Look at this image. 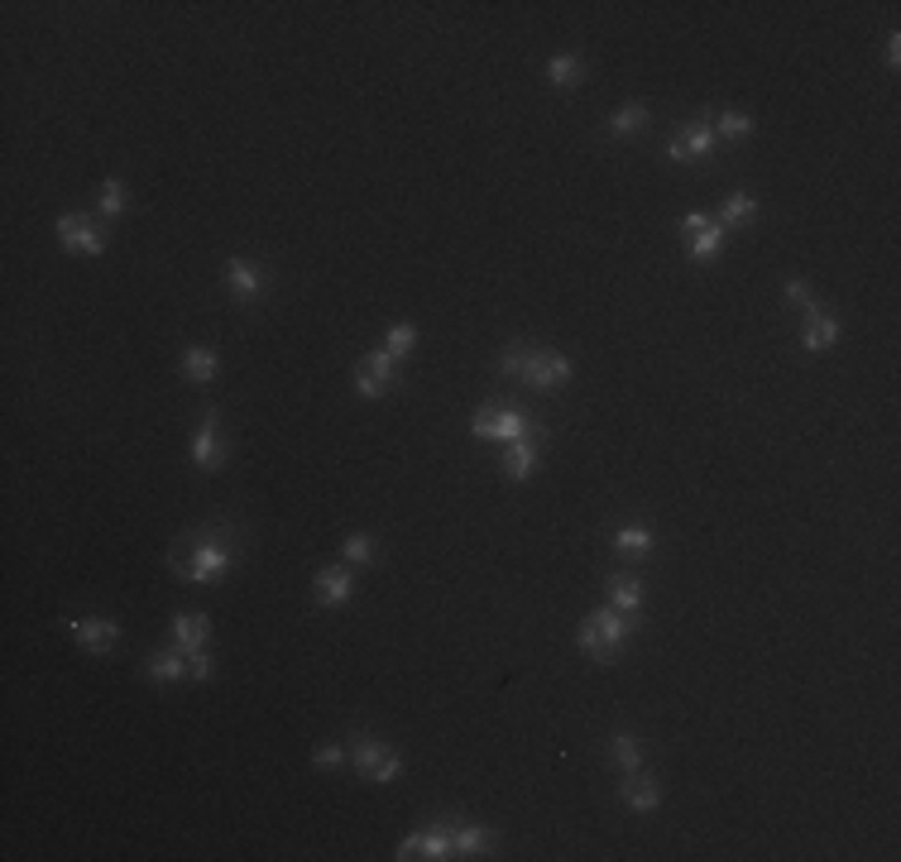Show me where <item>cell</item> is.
<instances>
[{"instance_id":"cell-1","label":"cell","mask_w":901,"mask_h":862,"mask_svg":"<svg viewBox=\"0 0 901 862\" xmlns=\"http://www.w3.org/2000/svg\"><path fill=\"white\" fill-rule=\"evenodd\" d=\"M241 551H245V527L231 523V517H211V523L188 527L168 547V570L182 585H211V580H225L241 566Z\"/></svg>"},{"instance_id":"cell-2","label":"cell","mask_w":901,"mask_h":862,"mask_svg":"<svg viewBox=\"0 0 901 862\" xmlns=\"http://www.w3.org/2000/svg\"><path fill=\"white\" fill-rule=\"evenodd\" d=\"M629 638H633V618L619 614L614 604L590 608V614L580 618V628H576V647H580V652H586L590 661H600V667H609V661L624 652Z\"/></svg>"},{"instance_id":"cell-3","label":"cell","mask_w":901,"mask_h":862,"mask_svg":"<svg viewBox=\"0 0 901 862\" xmlns=\"http://www.w3.org/2000/svg\"><path fill=\"white\" fill-rule=\"evenodd\" d=\"M351 766L360 781H369V786H393V781L403 776V752L389 748V738L355 728L351 734Z\"/></svg>"},{"instance_id":"cell-4","label":"cell","mask_w":901,"mask_h":862,"mask_svg":"<svg viewBox=\"0 0 901 862\" xmlns=\"http://www.w3.org/2000/svg\"><path fill=\"white\" fill-rule=\"evenodd\" d=\"M547 422L537 413H523L513 403H485L480 413L470 417V436L475 441H494V446H509V441H523L527 432H542Z\"/></svg>"},{"instance_id":"cell-5","label":"cell","mask_w":901,"mask_h":862,"mask_svg":"<svg viewBox=\"0 0 901 862\" xmlns=\"http://www.w3.org/2000/svg\"><path fill=\"white\" fill-rule=\"evenodd\" d=\"M225 456H231V446H225V417H221V403H207L202 417H197L192 427V441H188V460L202 474H216L225 466Z\"/></svg>"},{"instance_id":"cell-6","label":"cell","mask_w":901,"mask_h":862,"mask_svg":"<svg viewBox=\"0 0 901 862\" xmlns=\"http://www.w3.org/2000/svg\"><path fill=\"white\" fill-rule=\"evenodd\" d=\"M221 283H225V293H231L235 307H255V302L269 298L274 273H269V264H259V259L231 255L221 264Z\"/></svg>"},{"instance_id":"cell-7","label":"cell","mask_w":901,"mask_h":862,"mask_svg":"<svg viewBox=\"0 0 901 862\" xmlns=\"http://www.w3.org/2000/svg\"><path fill=\"white\" fill-rule=\"evenodd\" d=\"M571 379H576V360H571V355L552 350V345H537L533 360H527V369H523V379H519V389L552 393V389H561V383H571Z\"/></svg>"},{"instance_id":"cell-8","label":"cell","mask_w":901,"mask_h":862,"mask_svg":"<svg viewBox=\"0 0 901 862\" xmlns=\"http://www.w3.org/2000/svg\"><path fill=\"white\" fill-rule=\"evenodd\" d=\"M63 632L91 657H111L121 647V623L105 614H73V618H63Z\"/></svg>"},{"instance_id":"cell-9","label":"cell","mask_w":901,"mask_h":862,"mask_svg":"<svg viewBox=\"0 0 901 862\" xmlns=\"http://www.w3.org/2000/svg\"><path fill=\"white\" fill-rule=\"evenodd\" d=\"M111 245V231L97 225L87 211H63L58 216V249L63 255H105Z\"/></svg>"},{"instance_id":"cell-10","label":"cell","mask_w":901,"mask_h":862,"mask_svg":"<svg viewBox=\"0 0 901 862\" xmlns=\"http://www.w3.org/2000/svg\"><path fill=\"white\" fill-rule=\"evenodd\" d=\"M714 149H720V139H714L710 111H700L686 125H676V135L667 139V158H671V164H700V158H710Z\"/></svg>"},{"instance_id":"cell-11","label":"cell","mask_w":901,"mask_h":862,"mask_svg":"<svg viewBox=\"0 0 901 862\" xmlns=\"http://www.w3.org/2000/svg\"><path fill=\"white\" fill-rule=\"evenodd\" d=\"M393 858H422V862H446L451 858V815H436V819H427L422 829H413L408 839L399 843V853Z\"/></svg>"},{"instance_id":"cell-12","label":"cell","mask_w":901,"mask_h":862,"mask_svg":"<svg viewBox=\"0 0 901 862\" xmlns=\"http://www.w3.org/2000/svg\"><path fill=\"white\" fill-rule=\"evenodd\" d=\"M542 446H547V427H542V432H527L523 441H509V446H503V460H499L503 480H509V484H527V480H533V474L542 470Z\"/></svg>"},{"instance_id":"cell-13","label":"cell","mask_w":901,"mask_h":862,"mask_svg":"<svg viewBox=\"0 0 901 862\" xmlns=\"http://www.w3.org/2000/svg\"><path fill=\"white\" fill-rule=\"evenodd\" d=\"M604 752H609V766H614L619 776H624V772H638V766H647V738H643L633 724H614V728H609Z\"/></svg>"},{"instance_id":"cell-14","label":"cell","mask_w":901,"mask_h":862,"mask_svg":"<svg viewBox=\"0 0 901 862\" xmlns=\"http://www.w3.org/2000/svg\"><path fill=\"white\" fill-rule=\"evenodd\" d=\"M312 600L322 608H346L355 600V570L346 561H331L312 575Z\"/></svg>"},{"instance_id":"cell-15","label":"cell","mask_w":901,"mask_h":862,"mask_svg":"<svg viewBox=\"0 0 901 862\" xmlns=\"http://www.w3.org/2000/svg\"><path fill=\"white\" fill-rule=\"evenodd\" d=\"M604 594H609V604H614L619 614L638 618L643 604H647V580H643V570H604Z\"/></svg>"},{"instance_id":"cell-16","label":"cell","mask_w":901,"mask_h":862,"mask_svg":"<svg viewBox=\"0 0 901 862\" xmlns=\"http://www.w3.org/2000/svg\"><path fill=\"white\" fill-rule=\"evenodd\" d=\"M168 642H178L188 657L211 647V614H202V608H174V618H168Z\"/></svg>"},{"instance_id":"cell-17","label":"cell","mask_w":901,"mask_h":862,"mask_svg":"<svg viewBox=\"0 0 901 862\" xmlns=\"http://www.w3.org/2000/svg\"><path fill=\"white\" fill-rule=\"evenodd\" d=\"M619 801H624L633 815H657V805H661L657 776L647 772V766H638V772H624V776H619Z\"/></svg>"},{"instance_id":"cell-18","label":"cell","mask_w":901,"mask_h":862,"mask_svg":"<svg viewBox=\"0 0 901 862\" xmlns=\"http://www.w3.org/2000/svg\"><path fill=\"white\" fill-rule=\"evenodd\" d=\"M494 843H499V833L489 825H475V819L451 815V858H485Z\"/></svg>"},{"instance_id":"cell-19","label":"cell","mask_w":901,"mask_h":862,"mask_svg":"<svg viewBox=\"0 0 901 862\" xmlns=\"http://www.w3.org/2000/svg\"><path fill=\"white\" fill-rule=\"evenodd\" d=\"M178 374L188 379L192 389H207V383L221 374V350H216V345H182Z\"/></svg>"},{"instance_id":"cell-20","label":"cell","mask_w":901,"mask_h":862,"mask_svg":"<svg viewBox=\"0 0 901 862\" xmlns=\"http://www.w3.org/2000/svg\"><path fill=\"white\" fill-rule=\"evenodd\" d=\"M647 125H653V105H647V101H629V105H619V111L604 121L600 139H604V144H619V139L643 135Z\"/></svg>"},{"instance_id":"cell-21","label":"cell","mask_w":901,"mask_h":862,"mask_svg":"<svg viewBox=\"0 0 901 862\" xmlns=\"http://www.w3.org/2000/svg\"><path fill=\"white\" fill-rule=\"evenodd\" d=\"M140 675H149V681L158 685H174V681H188V652H182L178 642H168V647H154L149 657H144V667Z\"/></svg>"},{"instance_id":"cell-22","label":"cell","mask_w":901,"mask_h":862,"mask_svg":"<svg viewBox=\"0 0 901 862\" xmlns=\"http://www.w3.org/2000/svg\"><path fill=\"white\" fill-rule=\"evenodd\" d=\"M844 340V322L834 307H820L815 316H805L801 326V350H830V345Z\"/></svg>"},{"instance_id":"cell-23","label":"cell","mask_w":901,"mask_h":862,"mask_svg":"<svg viewBox=\"0 0 901 862\" xmlns=\"http://www.w3.org/2000/svg\"><path fill=\"white\" fill-rule=\"evenodd\" d=\"M710 125H714V139H720V144H744V139L758 135V121H753L748 111H734V105L710 111Z\"/></svg>"},{"instance_id":"cell-24","label":"cell","mask_w":901,"mask_h":862,"mask_svg":"<svg viewBox=\"0 0 901 862\" xmlns=\"http://www.w3.org/2000/svg\"><path fill=\"white\" fill-rule=\"evenodd\" d=\"M758 211H763V202H758V197H753L748 188H734V192H728L724 202H720V216H714V221H720L724 231L734 235V231H744L748 221H758Z\"/></svg>"},{"instance_id":"cell-25","label":"cell","mask_w":901,"mask_h":862,"mask_svg":"<svg viewBox=\"0 0 901 862\" xmlns=\"http://www.w3.org/2000/svg\"><path fill=\"white\" fill-rule=\"evenodd\" d=\"M542 340H533V336H513L503 350L494 355V369H499V379H509V383H519L523 379V369H527V360H533V350H537Z\"/></svg>"},{"instance_id":"cell-26","label":"cell","mask_w":901,"mask_h":862,"mask_svg":"<svg viewBox=\"0 0 901 862\" xmlns=\"http://www.w3.org/2000/svg\"><path fill=\"white\" fill-rule=\"evenodd\" d=\"M547 77H552V87L561 91V97H571V91L586 82V58H580V53H571V48L556 53V58L547 63Z\"/></svg>"},{"instance_id":"cell-27","label":"cell","mask_w":901,"mask_h":862,"mask_svg":"<svg viewBox=\"0 0 901 862\" xmlns=\"http://www.w3.org/2000/svg\"><path fill=\"white\" fill-rule=\"evenodd\" d=\"M609 547H614V556H624V561H647V556H653V527H643V523L619 527V533L609 537Z\"/></svg>"},{"instance_id":"cell-28","label":"cell","mask_w":901,"mask_h":862,"mask_svg":"<svg viewBox=\"0 0 901 862\" xmlns=\"http://www.w3.org/2000/svg\"><path fill=\"white\" fill-rule=\"evenodd\" d=\"M724 249H728V231H724L720 221H710L705 231H700V235H691V240H686V259L705 264V259H720Z\"/></svg>"},{"instance_id":"cell-29","label":"cell","mask_w":901,"mask_h":862,"mask_svg":"<svg viewBox=\"0 0 901 862\" xmlns=\"http://www.w3.org/2000/svg\"><path fill=\"white\" fill-rule=\"evenodd\" d=\"M360 369H365V374H375V379H383L389 389H399V379H403V360L393 350H383V345H369V350L360 355Z\"/></svg>"},{"instance_id":"cell-30","label":"cell","mask_w":901,"mask_h":862,"mask_svg":"<svg viewBox=\"0 0 901 862\" xmlns=\"http://www.w3.org/2000/svg\"><path fill=\"white\" fill-rule=\"evenodd\" d=\"M336 556L346 566H375L379 561V541L369 533H346V537H341V547H336Z\"/></svg>"},{"instance_id":"cell-31","label":"cell","mask_w":901,"mask_h":862,"mask_svg":"<svg viewBox=\"0 0 901 862\" xmlns=\"http://www.w3.org/2000/svg\"><path fill=\"white\" fill-rule=\"evenodd\" d=\"M125 206H130V188H125V178H105L101 188H97V216L115 221V216H125Z\"/></svg>"},{"instance_id":"cell-32","label":"cell","mask_w":901,"mask_h":862,"mask_svg":"<svg viewBox=\"0 0 901 862\" xmlns=\"http://www.w3.org/2000/svg\"><path fill=\"white\" fill-rule=\"evenodd\" d=\"M383 350H393V355H399V360H408V355L418 350V326H413V322L389 326V331H383Z\"/></svg>"},{"instance_id":"cell-33","label":"cell","mask_w":901,"mask_h":862,"mask_svg":"<svg viewBox=\"0 0 901 862\" xmlns=\"http://www.w3.org/2000/svg\"><path fill=\"white\" fill-rule=\"evenodd\" d=\"M781 293H787V302H791V307H797L801 316H815L820 307H825V302H815V293L805 288V278H787V283H781Z\"/></svg>"},{"instance_id":"cell-34","label":"cell","mask_w":901,"mask_h":862,"mask_svg":"<svg viewBox=\"0 0 901 862\" xmlns=\"http://www.w3.org/2000/svg\"><path fill=\"white\" fill-rule=\"evenodd\" d=\"M312 766H316V772H336V766H346V748H341V742H316V748H312Z\"/></svg>"},{"instance_id":"cell-35","label":"cell","mask_w":901,"mask_h":862,"mask_svg":"<svg viewBox=\"0 0 901 862\" xmlns=\"http://www.w3.org/2000/svg\"><path fill=\"white\" fill-rule=\"evenodd\" d=\"M211 671H216V657H211V647H202V652L188 657V681H211Z\"/></svg>"},{"instance_id":"cell-36","label":"cell","mask_w":901,"mask_h":862,"mask_svg":"<svg viewBox=\"0 0 901 862\" xmlns=\"http://www.w3.org/2000/svg\"><path fill=\"white\" fill-rule=\"evenodd\" d=\"M355 393H360V398H383V393H389V383L375 379V374H365V369L355 365Z\"/></svg>"},{"instance_id":"cell-37","label":"cell","mask_w":901,"mask_h":862,"mask_svg":"<svg viewBox=\"0 0 901 862\" xmlns=\"http://www.w3.org/2000/svg\"><path fill=\"white\" fill-rule=\"evenodd\" d=\"M710 221H714V216H705V211H691V216L676 221V235H681V240H691V235H700Z\"/></svg>"},{"instance_id":"cell-38","label":"cell","mask_w":901,"mask_h":862,"mask_svg":"<svg viewBox=\"0 0 901 862\" xmlns=\"http://www.w3.org/2000/svg\"><path fill=\"white\" fill-rule=\"evenodd\" d=\"M882 58H887V68H901V34L892 30V34H887V44H882Z\"/></svg>"}]
</instances>
